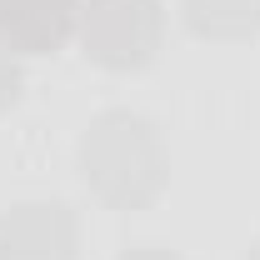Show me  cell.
<instances>
[{
  "mask_svg": "<svg viewBox=\"0 0 260 260\" xmlns=\"http://www.w3.org/2000/svg\"><path fill=\"white\" fill-rule=\"evenodd\" d=\"M155 0H90L85 5V55H95L100 65H140L155 50Z\"/></svg>",
  "mask_w": 260,
  "mask_h": 260,
  "instance_id": "6da1fadb",
  "label": "cell"
},
{
  "mask_svg": "<svg viewBox=\"0 0 260 260\" xmlns=\"http://www.w3.org/2000/svg\"><path fill=\"white\" fill-rule=\"evenodd\" d=\"M75 25V0H0V45L50 50Z\"/></svg>",
  "mask_w": 260,
  "mask_h": 260,
  "instance_id": "7a4b0ae2",
  "label": "cell"
},
{
  "mask_svg": "<svg viewBox=\"0 0 260 260\" xmlns=\"http://www.w3.org/2000/svg\"><path fill=\"white\" fill-rule=\"evenodd\" d=\"M210 5H220L200 30H220V20L225 15H240V25H255L260 20V0H190V15H200V10H210Z\"/></svg>",
  "mask_w": 260,
  "mask_h": 260,
  "instance_id": "3957f363",
  "label": "cell"
},
{
  "mask_svg": "<svg viewBox=\"0 0 260 260\" xmlns=\"http://www.w3.org/2000/svg\"><path fill=\"white\" fill-rule=\"evenodd\" d=\"M15 90H20V75H15V60H10V50L0 45V105H5V100H15Z\"/></svg>",
  "mask_w": 260,
  "mask_h": 260,
  "instance_id": "277c9868",
  "label": "cell"
},
{
  "mask_svg": "<svg viewBox=\"0 0 260 260\" xmlns=\"http://www.w3.org/2000/svg\"><path fill=\"white\" fill-rule=\"evenodd\" d=\"M130 260H165V255H130Z\"/></svg>",
  "mask_w": 260,
  "mask_h": 260,
  "instance_id": "5b68a950",
  "label": "cell"
}]
</instances>
